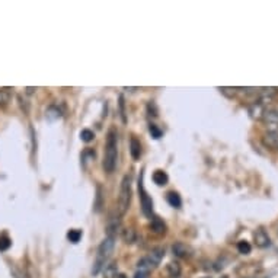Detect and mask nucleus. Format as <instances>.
Instances as JSON below:
<instances>
[{"instance_id":"nucleus-1","label":"nucleus","mask_w":278,"mask_h":278,"mask_svg":"<svg viewBox=\"0 0 278 278\" xmlns=\"http://www.w3.org/2000/svg\"><path fill=\"white\" fill-rule=\"evenodd\" d=\"M118 159V134L117 130L109 129L105 141V153H104V169L107 173H112L117 168Z\"/></svg>"},{"instance_id":"nucleus-2","label":"nucleus","mask_w":278,"mask_h":278,"mask_svg":"<svg viewBox=\"0 0 278 278\" xmlns=\"http://www.w3.org/2000/svg\"><path fill=\"white\" fill-rule=\"evenodd\" d=\"M115 237H111V236H107L99 248H98V255H96V259H95V264H93V268H92V274L93 276H98L101 273V270L104 268V265L107 264V261L111 257L112 251H114V245H115Z\"/></svg>"},{"instance_id":"nucleus-3","label":"nucleus","mask_w":278,"mask_h":278,"mask_svg":"<svg viewBox=\"0 0 278 278\" xmlns=\"http://www.w3.org/2000/svg\"><path fill=\"white\" fill-rule=\"evenodd\" d=\"M131 178L129 175H126L123 178V182H121V190H120V197H118V204H117V211H118V217L124 215L127 213L130 207V203H131Z\"/></svg>"},{"instance_id":"nucleus-4","label":"nucleus","mask_w":278,"mask_h":278,"mask_svg":"<svg viewBox=\"0 0 278 278\" xmlns=\"http://www.w3.org/2000/svg\"><path fill=\"white\" fill-rule=\"evenodd\" d=\"M139 194H140V203H141V210L143 214L153 220L154 218V213H153V201L149 197V194L144 188V182H143V172L140 173V178H139Z\"/></svg>"},{"instance_id":"nucleus-5","label":"nucleus","mask_w":278,"mask_h":278,"mask_svg":"<svg viewBox=\"0 0 278 278\" xmlns=\"http://www.w3.org/2000/svg\"><path fill=\"white\" fill-rule=\"evenodd\" d=\"M262 123L268 131H273V133L278 131V111L276 109L265 111V114L262 117Z\"/></svg>"},{"instance_id":"nucleus-6","label":"nucleus","mask_w":278,"mask_h":278,"mask_svg":"<svg viewBox=\"0 0 278 278\" xmlns=\"http://www.w3.org/2000/svg\"><path fill=\"white\" fill-rule=\"evenodd\" d=\"M254 240H255L258 248H267V246L271 245L270 236H268V233H267L262 227L254 232Z\"/></svg>"},{"instance_id":"nucleus-7","label":"nucleus","mask_w":278,"mask_h":278,"mask_svg":"<svg viewBox=\"0 0 278 278\" xmlns=\"http://www.w3.org/2000/svg\"><path fill=\"white\" fill-rule=\"evenodd\" d=\"M262 143L265 147L271 150H278V131H267L262 137Z\"/></svg>"},{"instance_id":"nucleus-8","label":"nucleus","mask_w":278,"mask_h":278,"mask_svg":"<svg viewBox=\"0 0 278 278\" xmlns=\"http://www.w3.org/2000/svg\"><path fill=\"white\" fill-rule=\"evenodd\" d=\"M172 252L176 258H187L191 255V248L187 245V243H182V242H176L173 246H172Z\"/></svg>"},{"instance_id":"nucleus-9","label":"nucleus","mask_w":278,"mask_h":278,"mask_svg":"<svg viewBox=\"0 0 278 278\" xmlns=\"http://www.w3.org/2000/svg\"><path fill=\"white\" fill-rule=\"evenodd\" d=\"M249 114L254 120H262V117L265 114V107L259 101H255L254 104L249 105Z\"/></svg>"},{"instance_id":"nucleus-10","label":"nucleus","mask_w":278,"mask_h":278,"mask_svg":"<svg viewBox=\"0 0 278 278\" xmlns=\"http://www.w3.org/2000/svg\"><path fill=\"white\" fill-rule=\"evenodd\" d=\"M149 229L150 232L154 233V235H163V233L166 232V224H165L160 218L154 217V218L151 220V223H150Z\"/></svg>"},{"instance_id":"nucleus-11","label":"nucleus","mask_w":278,"mask_h":278,"mask_svg":"<svg viewBox=\"0 0 278 278\" xmlns=\"http://www.w3.org/2000/svg\"><path fill=\"white\" fill-rule=\"evenodd\" d=\"M163 257H165V249H163V248H154V249L150 251V254L147 255L149 261L153 264V267L159 265V264L162 262Z\"/></svg>"},{"instance_id":"nucleus-12","label":"nucleus","mask_w":278,"mask_h":278,"mask_svg":"<svg viewBox=\"0 0 278 278\" xmlns=\"http://www.w3.org/2000/svg\"><path fill=\"white\" fill-rule=\"evenodd\" d=\"M130 153L134 160H139L141 156V144L136 137H131V140H130Z\"/></svg>"},{"instance_id":"nucleus-13","label":"nucleus","mask_w":278,"mask_h":278,"mask_svg":"<svg viewBox=\"0 0 278 278\" xmlns=\"http://www.w3.org/2000/svg\"><path fill=\"white\" fill-rule=\"evenodd\" d=\"M120 227H121L120 217H111V218H109V221H108V226H107L108 236L115 237V235H117V232H118V229H120Z\"/></svg>"},{"instance_id":"nucleus-14","label":"nucleus","mask_w":278,"mask_h":278,"mask_svg":"<svg viewBox=\"0 0 278 278\" xmlns=\"http://www.w3.org/2000/svg\"><path fill=\"white\" fill-rule=\"evenodd\" d=\"M166 273L171 278H179L182 274V268L178 262H169L166 265Z\"/></svg>"},{"instance_id":"nucleus-15","label":"nucleus","mask_w":278,"mask_h":278,"mask_svg":"<svg viewBox=\"0 0 278 278\" xmlns=\"http://www.w3.org/2000/svg\"><path fill=\"white\" fill-rule=\"evenodd\" d=\"M102 274H104V277L102 278L117 277V276H118V267H117V264H115V262H111V264L105 265V267L102 268Z\"/></svg>"},{"instance_id":"nucleus-16","label":"nucleus","mask_w":278,"mask_h":278,"mask_svg":"<svg viewBox=\"0 0 278 278\" xmlns=\"http://www.w3.org/2000/svg\"><path fill=\"white\" fill-rule=\"evenodd\" d=\"M153 181H154V184H157V185L163 187V185H166V184H168L169 178H168L166 172L156 171L154 173H153Z\"/></svg>"},{"instance_id":"nucleus-17","label":"nucleus","mask_w":278,"mask_h":278,"mask_svg":"<svg viewBox=\"0 0 278 278\" xmlns=\"http://www.w3.org/2000/svg\"><path fill=\"white\" fill-rule=\"evenodd\" d=\"M10 98H12L10 89L9 87H1L0 89V108L6 107L10 102Z\"/></svg>"},{"instance_id":"nucleus-18","label":"nucleus","mask_w":278,"mask_h":278,"mask_svg":"<svg viewBox=\"0 0 278 278\" xmlns=\"http://www.w3.org/2000/svg\"><path fill=\"white\" fill-rule=\"evenodd\" d=\"M166 200H168V203L171 204L173 208H179L181 204H182V200H181V197H179L178 193H169L166 195Z\"/></svg>"},{"instance_id":"nucleus-19","label":"nucleus","mask_w":278,"mask_h":278,"mask_svg":"<svg viewBox=\"0 0 278 278\" xmlns=\"http://www.w3.org/2000/svg\"><path fill=\"white\" fill-rule=\"evenodd\" d=\"M121 237L126 243H133L136 240V230L134 229H124L123 233H121Z\"/></svg>"},{"instance_id":"nucleus-20","label":"nucleus","mask_w":278,"mask_h":278,"mask_svg":"<svg viewBox=\"0 0 278 278\" xmlns=\"http://www.w3.org/2000/svg\"><path fill=\"white\" fill-rule=\"evenodd\" d=\"M137 268H139V270H143V271H149L150 273V270L153 268V264L150 262L149 258L144 257V258H141V259L137 262Z\"/></svg>"},{"instance_id":"nucleus-21","label":"nucleus","mask_w":278,"mask_h":278,"mask_svg":"<svg viewBox=\"0 0 278 278\" xmlns=\"http://www.w3.org/2000/svg\"><path fill=\"white\" fill-rule=\"evenodd\" d=\"M251 245H249V242H246V240H240L239 243H237V251L240 252V254H243V255H248L249 252H251Z\"/></svg>"},{"instance_id":"nucleus-22","label":"nucleus","mask_w":278,"mask_h":278,"mask_svg":"<svg viewBox=\"0 0 278 278\" xmlns=\"http://www.w3.org/2000/svg\"><path fill=\"white\" fill-rule=\"evenodd\" d=\"M80 237H82V232H80V230H76V229H73V230H70V232L67 233V239H69L70 242H73V243H77V242L80 240Z\"/></svg>"},{"instance_id":"nucleus-23","label":"nucleus","mask_w":278,"mask_h":278,"mask_svg":"<svg viewBox=\"0 0 278 278\" xmlns=\"http://www.w3.org/2000/svg\"><path fill=\"white\" fill-rule=\"evenodd\" d=\"M80 139L85 141V143H90L93 139H95V134H93V131L92 130H82V133H80Z\"/></svg>"},{"instance_id":"nucleus-24","label":"nucleus","mask_w":278,"mask_h":278,"mask_svg":"<svg viewBox=\"0 0 278 278\" xmlns=\"http://www.w3.org/2000/svg\"><path fill=\"white\" fill-rule=\"evenodd\" d=\"M218 90H220L224 96H227V98H233V96H236V93H237V89H236V87H226V86H223V87H218Z\"/></svg>"},{"instance_id":"nucleus-25","label":"nucleus","mask_w":278,"mask_h":278,"mask_svg":"<svg viewBox=\"0 0 278 278\" xmlns=\"http://www.w3.org/2000/svg\"><path fill=\"white\" fill-rule=\"evenodd\" d=\"M10 245H12V242H10V239L7 236H1L0 237V251H7L10 248Z\"/></svg>"},{"instance_id":"nucleus-26","label":"nucleus","mask_w":278,"mask_h":278,"mask_svg":"<svg viewBox=\"0 0 278 278\" xmlns=\"http://www.w3.org/2000/svg\"><path fill=\"white\" fill-rule=\"evenodd\" d=\"M149 130H150V133H151V136H153L154 139H160V137H162V130L157 129L154 124H150Z\"/></svg>"},{"instance_id":"nucleus-27","label":"nucleus","mask_w":278,"mask_h":278,"mask_svg":"<svg viewBox=\"0 0 278 278\" xmlns=\"http://www.w3.org/2000/svg\"><path fill=\"white\" fill-rule=\"evenodd\" d=\"M120 109H121V117H123V121L126 123L127 118H126V104H124V96H120Z\"/></svg>"},{"instance_id":"nucleus-28","label":"nucleus","mask_w":278,"mask_h":278,"mask_svg":"<svg viewBox=\"0 0 278 278\" xmlns=\"http://www.w3.org/2000/svg\"><path fill=\"white\" fill-rule=\"evenodd\" d=\"M134 278H149V271H143V270H137Z\"/></svg>"},{"instance_id":"nucleus-29","label":"nucleus","mask_w":278,"mask_h":278,"mask_svg":"<svg viewBox=\"0 0 278 278\" xmlns=\"http://www.w3.org/2000/svg\"><path fill=\"white\" fill-rule=\"evenodd\" d=\"M34 90H35L34 87H26V93H29V95H31V93H34Z\"/></svg>"},{"instance_id":"nucleus-30","label":"nucleus","mask_w":278,"mask_h":278,"mask_svg":"<svg viewBox=\"0 0 278 278\" xmlns=\"http://www.w3.org/2000/svg\"><path fill=\"white\" fill-rule=\"evenodd\" d=\"M115 278H127V277H126L124 274H118V276H117V277H115Z\"/></svg>"},{"instance_id":"nucleus-31","label":"nucleus","mask_w":278,"mask_h":278,"mask_svg":"<svg viewBox=\"0 0 278 278\" xmlns=\"http://www.w3.org/2000/svg\"><path fill=\"white\" fill-rule=\"evenodd\" d=\"M203 278H211V277H203Z\"/></svg>"},{"instance_id":"nucleus-32","label":"nucleus","mask_w":278,"mask_h":278,"mask_svg":"<svg viewBox=\"0 0 278 278\" xmlns=\"http://www.w3.org/2000/svg\"><path fill=\"white\" fill-rule=\"evenodd\" d=\"M276 90H278V87H276Z\"/></svg>"}]
</instances>
